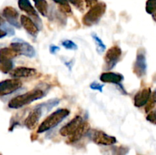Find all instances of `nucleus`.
I'll list each match as a JSON object with an SVG mask.
<instances>
[{"instance_id": "1", "label": "nucleus", "mask_w": 156, "mask_h": 155, "mask_svg": "<svg viewBox=\"0 0 156 155\" xmlns=\"http://www.w3.org/2000/svg\"><path fill=\"white\" fill-rule=\"evenodd\" d=\"M44 95H45V93L43 90L39 89V88L33 89L11 99L8 103V106L12 109H20L33 103L34 101L43 98Z\"/></svg>"}, {"instance_id": "2", "label": "nucleus", "mask_w": 156, "mask_h": 155, "mask_svg": "<svg viewBox=\"0 0 156 155\" xmlns=\"http://www.w3.org/2000/svg\"><path fill=\"white\" fill-rule=\"evenodd\" d=\"M70 111L66 108H59L48 115L38 126L37 133L41 134L51 130L60 124L69 115Z\"/></svg>"}, {"instance_id": "3", "label": "nucleus", "mask_w": 156, "mask_h": 155, "mask_svg": "<svg viewBox=\"0 0 156 155\" xmlns=\"http://www.w3.org/2000/svg\"><path fill=\"white\" fill-rule=\"evenodd\" d=\"M106 4L105 2H98L90 9L82 18V23L87 27L97 24L100 21L106 12Z\"/></svg>"}, {"instance_id": "4", "label": "nucleus", "mask_w": 156, "mask_h": 155, "mask_svg": "<svg viewBox=\"0 0 156 155\" xmlns=\"http://www.w3.org/2000/svg\"><path fill=\"white\" fill-rule=\"evenodd\" d=\"M86 135H88L90 139L98 145L110 146L115 144L117 141L116 137L108 135L103 131L89 129Z\"/></svg>"}, {"instance_id": "5", "label": "nucleus", "mask_w": 156, "mask_h": 155, "mask_svg": "<svg viewBox=\"0 0 156 155\" xmlns=\"http://www.w3.org/2000/svg\"><path fill=\"white\" fill-rule=\"evenodd\" d=\"M10 47L17 53V55H21L28 58H33L36 55V51L33 46L18 38L12 40L10 44Z\"/></svg>"}, {"instance_id": "6", "label": "nucleus", "mask_w": 156, "mask_h": 155, "mask_svg": "<svg viewBox=\"0 0 156 155\" xmlns=\"http://www.w3.org/2000/svg\"><path fill=\"white\" fill-rule=\"evenodd\" d=\"M122 56V50L118 46H113L109 48L105 54V66L104 68L106 71L113 69L120 62Z\"/></svg>"}, {"instance_id": "7", "label": "nucleus", "mask_w": 156, "mask_h": 155, "mask_svg": "<svg viewBox=\"0 0 156 155\" xmlns=\"http://www.w3.org/2000/svg\"><path fill=\"white\" fill-rule=\"evenodd\" d=\"M133 71L134 74L140 78L146 76L147 73V61L145 49L140 48L137 50L136 57L133 64Z\"/></svg>"}, {"instance_id": "8", "label": "nucleus", "mask_w": 156, "mask_h": 155, "mask_svg": "<svg viewBox=\"0 0 156 155\" xmlns=\"http://www.w3.org/2000/svg\"><path fill=\"white\" fill-rule=\"evenodd\" d=\"M18 5L19 9L25 12L27 15H29V18L34 22V24L39 28V30H41L43 27L41 20L40 19L37 11L30 4V1L29 0H18Z\"/></svg>"}, {"instance_id": "9", "label": "nucleus", "mask_w": 156, "mask_h": 155, "mask_svg": "<svg viewBox=\"0 0 156 155\" xmlns=\"http://www.w3.org/2000/svg\"><path fill=\"white\" fill-rule=\"evenodd\" d=\"M23 83L20 79L9 78L0 81V96L12 94L21 88Z\"/></svg>"}, {"instance_id": "10", "label": "nucleus", "mask_w": 156, "mask_h": 155, "mask_svg": "<svg viewBox=\"0 0 156 155\" xmlns=\"http://www.w3.org/2000/svg\"><path fill=\"white\" fill-rule=\"evenodd\" d=\"M44 111L39 106H36L34 109H32L29 114L27 115V118L24 119V126L26 128L30 130L34 129L38 126L40 119L42 116Z\"/></svg>"}, {"instance_id": "11", "label": "nucleus", "mask_w": 156, "mask_h": 155, "mask_svg": "<svg viewBox=\"0 0 156 155\" xmlns=\"http://www.w3.org/2000/svg\"><path fill=\"white\" fill-rule=\"evenodd\" d=\"M83 122V119L81 115H76L73 119L67 122L65 126L59 129V134L62 137H69L73 135L75 131L79 128V126Z\"/></svg>"}, {"instance_id": "12", "label": "nucleus", "mask_w": 156, "mask_h": 155, "mask_svg": "<svg viewBox=\"0 0 156 155\" xmlns=\"http://www.w3.org/2000/svg\"><path fill=\"white\" fill-rule=\"evenodd\" d=\"M37 73L36 69L30 67L18 66L15 68H13L9 73L10 76L13 78H28L35 76Z\"/></svg>"}, {"instance_id": "13", "label": "nucleus", "mask_w": 156, "mask_h": 155, "mask_svg": "<svg viewBox=\"0 0 156 155\" xmlns=\"http://www.w3.org/2000/svg\"><path fill=\"white\" fill-rule=\"evenodd\" d=\"M152 90L150 88H144L136 93L134 96V105L136 107L141 108L146 106L152 96Z\"/></svg>"}, {"instance_id": "14", "label": "nucleus", "mask_w": 156, "mask_h": 155, "mask_svg": "<svg viewBox=\"0 0 156 155\" xmlns=\"http://www.w3.org/2000/svg\"><path fill=\"white\" fill-rule=\"evenodd\" d=\"M2 15L5 19L8 21V23L10 25L14 26V27H17V28L21 27V24L18 21L19 14H18V11L15 8L11 7V6H7V7H5L2 10Z\"/></svg>"}, {"instance_id": "15", "label": "nucleus", "mask_w": 156, "mask_h": 155, "mask_svg": "<svg viewBox=\"0 0 156 155\" xmlns=\"http://www.w3.org/2000/svg\"><path fill=\"white\" fill-rule=\"evenodd\" d=\"M20 24L24 27L27 33L33 37H37L40 30L29 17L22 15L20 17Z\"/></svg>"}, {"instance_id": "16", "label": "nucleus", "mask_w": 156, "mask_h": 155, "mask_svg": "<svg viewBox=\"0 0 156 155\" xmlns=\"http://www.w3.org/2000/svg\"><path fill=\"white\" fill-rule=\"evenodd\" d=\"M90 129V124L88 122L85 121L82 122V124L79 126L77 129L75 131L73 135H71L70 136H69L68 143H75L79 141V140L82 139V137L85 136L87 134V132H88V130Z\"/></svg>"}, {"instance_id": "17", "label": "nucleus", "mask_w": 156, "mask_h": 155, "mask_svg": "<svg viewBox=\"0 0 156 155\" xmlns=\"http://www.w3.org/2000/svg\"><path fill=\"white\" fill-rule=\"evenodd\" d=\"M124 79L123 74L120 73L113 72V71H106L103 72L100 75V80L104 83H111L114 84H119Z\"/></svg>"}, {"instance_id": "18", "label": "nucleus", "mask_w": 156, "mask_h": 155, "mask_svg": "<svg viewBox=\"0 0 156 155\" xmlns=\"http://www.w3.org/2000/svg\"><path fill=\"white\" fill-rule=\"evenodd\" d=\"M18 56L11 47H3L0 49V64L13 60Z\"/></svg>"}, {"instance_id": "19", "label": "nucleus", "mask_w": 156, "mask_h": 155, "mask_svg": "<svg viewBox=\"0 0 156 155\" xmlns=\"http://www.w3.org/2000/svg\"><path fill=\"white\" fill-rule=\"evenodd\" d=\"M34 6L37 12L44 17H47L48 14V3L46 0H33Z\"/></svg>"}, {"instance_id": "20", "label": "nucleus", "mask_w": 156, "mask_h": 155, "mask_svg": "<svg viewBox=\"0 0 156 155\" xmlns=\"http://www.w3.org/2000/svg\"><path fill=\"white\" fill-rule=\"evenodd\" d=\"M91 37L94 40V43L96 45V50L99 54H101L106 50V46L102 40L95 33H91Z\"/></svg>"}, {"instance_id": "21", "label": "nucleus", "mask_w": 156, "mask_h": 155, "mask_svg": "<svg viewBox=\"0 0 156 155\" xmlns=\"http://www.w3.org/2000/svg\"><path fill=\"white\" fill-rule=\"evenodd\" d=\"M59 103V100L57 98L52 99V100H48L47 102H45V103H41V104H38L37 106H39L40 108L42 109V110L44 112L46 111H49L52 109L53 107L56 106V105H58Z\"/></svg>"}, {"instance_id": "22", "label": "nucleus", "mask_w": 156, "mask_h": 155, "mask_svg": "<svg viewBox=\"0 0 156 155\" xmlns=\"http://www.w3.org/2000/svg\"><path fill=\"white\" fill-rule=\"evenodd\" d=\"M146 11L148 14L152 15L154 20H155V12H156V0H147L146 5Z\"/></svg>"}, {"instance_id": "23", "label": "nucleus", "mask_w": 156, "mask_h": 155, "mask_svg": "<svg viewBox=\"0 0 156 155\" xmlns=\"http://www.w3.org/2000/svg\"><path fill=\"white\" fill-rule=\"evenodd\" d=\"M0 28L5 30L6 32V33H7L8 36H13V35H15V30H14V29L11 26L8 25L4 18L1 16H0Z\"/></svg>"}, {"instance_id": "24", "label": "nucleus", "mask_w": 156, "mask_h": 155, "mask_svg": "<svg viewBox=\"0 0 156 155\" xmlns=\"http://www.w3.org/2000/svg\"><path fill=\"white\" fill-rule=\"evenodd\" d=\"M13 60L4 62V63H1L0 64V71H2L4 74H8V73H9L13 69Z\"/></svg>"}, {"instance_id": "25", "label": "nucleus", "mask_w": 156, "mask_h": 155, "mask_svg": "<svg viewBox=\"0 0 156 155\" xmlns=\"http://www.w3.org/2000/svg\"><path fill=\"white\" fill-rule=\"evenodd\" d=\"M61 44L64 48L69 50H76L78 49L77 44L71 40H65L62 41Z\"/></svg>"}, {"instance_id": "26", "label": "nucleus", "mask_w": 156, "mask_h": 155, "mask_svg": "<svg viewBox=\"0 0 156 155\" xmlns=\"http://www.w3.org/2000/svg\"><path fill=\"white\" fill-rule=\"evenodd\" d=\"M155 93L153 92L152 94V96H151L150 100H149L147 103L146 105V107H145V110H146V112H149L150 111H152V109L153 108H155Z\"/></svg>"}, {"instance_id": "27", "label": "nucleus", "mask_w": 156, "mask_h": 155, "mask_svg": "<svg viewBox=\"0 0 156 155\" xmlns=\"http://www.w3.org/2000/svg\"><path fill=\"white\" fill-rule=\"evenodd\" d=\"M69 2L75 6L77 9H79L80 12L84 11V2L83 0H67Z\"/></svg>"}, {"instance_id": "28", "label": "nucleus", "mask_w": 156, "mask_h": 155, "mask_svg": "<svg viewBox=\"0 0 156 155\" xmlns=\"http://www.w3.org/2000/svg\"><path fill=\"white\" fill-rule=\"evenodd\" d=\"M129 151V148L123 146L120 147H115L114 148V155H126V153Z\"/></svg>"}, {"instance_id": "29", "label": "nucleus", "mask_w": 156, "mask_h": 155, "mask_svg": "<svg viewBox=\"0 0 156 155\" xmlns=\"http://www.w3.org/2000/svg\"><path fill=\"white\" fill-rule=\"evenodd\" d=\"M105 87V84H101L98 83V82H92L90 84V88L94 91H98L99 92H102L103 91V88Z\"/></svg>"}, {"instance_id": "30", "label": "nucleus", "mask_w": 156, "mask_h": 155, "mask_svg": "<svg viewBox=\"0 0 156 155\" xmlns=\"http://www.w3.org/2000/svg\"><path fill=\"white\" fill-rule=\"evenodd\" d=\"M146 119L147 121H149V122L152 123L153 125L155 124L156 120H155V111L152 110L150 112H148V115H146Z\"/></svg>"}, {"instance_id": "31", "label": "nucleus", "mask_w": 156, "mask_h": 155, "mask_svg": "<svg viewBox=\"0 0 156 155\" xmlns=\"http://www.w3.org/2000/svg\"><path fill=\"white\" fill-rule=\"evenodd\" d=\"M59 9L64 13H71L72 12L71 7H70L69 4L65 5H60L59 6Z\"/></svg>"}, {"instance_id": "32", "label": "nucleus", "mask_w": 156, "mask_h": 155, "mask_svg": "<svg viewBox=\"0 0 156 155\" xmlns=\"http://www.w3.org/2000/svg\"><path fill=\"white\" fill-rule=\"evenodd\" d=\"M49 50H50V53H51V54H56L58 51L60 50V48L56 45H50Z\"/></svg>"}, {"instance_id": "33", "label": "nucleus", "mask_w": 156, "mask_h": 155, "mask_svg": "<svg viewBox=\"0 0 156 155\" xmlns=\"http://www.w3.org/2000/svg\"><path fill=\"white\" fill-rule=\"evenodd\" d=\"M87 8H91L98 3V0H85Z\"/></svg>"}, {"instance_id": "34", "label": "nucleus", "mask_w": 156, "mask_h": 155, "mask_svg": "<svg viewBox=\"0 0 156 155\" xmlns=\"http://www.w3.org/2000/svg\"><path fill=\"white\" fill-rule=\"evenodd\" d=\"M52 1L54 2L55 3L59 5V6L60 5H65L69 4L68 1L67 0H52Z\"/></svg>"}, {"instance_id": "35", "label": "nucleus", "mask_w": 156, "mask_h": 155, "mask_svg": "<svg viewBox=\"0 0 156 155\" xmlns=\"http://www.w3.org/2000/svg\"><path fill=\"white\" fill-rule=\"evenodd\" d=\"M7 36V33H6V32L5 31V30H3L2 29L0 28V39H2V38L5 37V36Z\"/></svg>"}]
</instances>
